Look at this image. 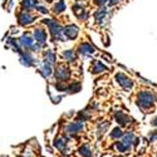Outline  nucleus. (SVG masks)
Listing matches in <instances>:
<instances>
[{"mask_svg":"<svg viewBox=\"0 0 157 157\" xmlns=\"http://www.w3.org/2000/svg\"><path fill=\"white\" fill-rule=\"evenodd\" d=\"M43 23L45 25H48V29H49V33L52 35V39L56 42H62L64 36H63V28L58 24V21L53 20V19H44Z\"/></svg>","mask_w":157,"mask_h":157,"instance_id":"f257e3e1","label":"nucleus"},{"mask_svg":"<svg viewBox=\"0 0 157 157\" xmlns=\"http://www.w3.org/2000/svg\"><path fill=\"white\" fill-rule=\"evenodd\" d=\"M153 102H155V97L148 90H142L137 96V104L141 109H147L152 107Z\"/></svg>","mask_w":157,"mask_h":157,"instance_id":"f03ea898","label":"nucleus"},{"mask_svg":"<svg viewBox=\"0 0 157 157\" xmlns=\"http://www.w3.org/2000/svg\"><path fill=\"white\" fill-rule=\"evenodd\" d=\"M19 56H20L19 62L24 65V67H33V65L36 64V59L33 57L32 52H29V50H23Z\"/></svg>","mask_w":157,"mask_h":157,"instance_id":"7ed1b4c3","label":"nucleus"},{"mask_svg":"<svg viewBox=\"0 0 157 157\" xmlns=\"http://www.w3.org/2000/svg\"><path fill=\"white\" fill-rule=\"evenodd\" d=\"M54 75H56V79L58 82H65L69 78V69L65 67V65H58L57 69L54 71Z\"/></svg>","mask_w":157,"mask_h":157,"instance_id":"20e7f679","label":"nucleus"},{"mask_svg":"<svg viewBox=\"0 0 157 157\" xmlns=\"http://www.w3.org/2000/svg\"><path fill=\"white\" fill-rule=\"evenodd\" d=\"M116 79H117V82L120 83V86H121L123 89H126V90H131V89H132V87H133L132 81H131L127 75H124L123 73L116 74Z\"/></svg>","mask_w":157,"mask_h":157,"instance_id":"39448f33","label":"nucleus"},{"mask_svg":"<svg viewBox=\"0 0 157 157\" xmlns=\"http://www.w3.org/2000/svg\"><path fill=\"white\" fill-rule=\"evenodd\" d=\"M34 17L30 14L29 11H20L18 15V23L21 25V27H27V25H30L34 21Z\"/></svg>","mask_w":157,"mask_h":157,"instance_id":"423d86ee","label":"nucleus"},{"mask_svg":"<svg viewBox=\"0 0 157 157\" xmlns=\"http://www.w3.org/2000/svg\"><path fill=\"white\" fill-rule=\"evenodd\" d=\"M78 34H79V28L74 24L67 25L65 28H63V35H65L68 39H71V40H74V39L78 36Z\"/></svg>","mask_w":157,"mask_h":157,"instance_id":"0eeeda50","label":"nucleus"},{"mask_svg":"<svg viewBox=\"0 0 157 157\" xmlns=\"http://www.w3.org/2000/svg\"><path fill=\"white\" fill-rule=\"evenodd\" d=\"M83 129V123L82 122H71L69 124H67V127H65V132H67L68 135H78L81 132V131Z\"/></svg>","mask_w":157,"mask_h":157,"instance_id":"6e6552de","label":"nucleus"},{"mask_svg":"<svg viewBox=\"0 0 157 157\" xmlns=\"http://www.w3.org/2000/svg\"><path fill=\"white\" fill-rule=\"evenodd\" d=\"M34 42H36L38 44H40V45H44L45 42H47V33L45 30H43L42 28H35L34 29Z\"/></svg>","mask_w":157,"mask_h":157,"instance_id":"1a4fd4ad","label":"nucleus"},{"mask_svg":"<svg viewBox=\"0 0 157 157\" xmlns=\"http://www.w3.org/2000/svg\"><path fill=\"white\" fill-rule=\"evenodd\" d=\"M18 42H19V44L21 45V48L27 49V50H29V49L33 47V44L35 43L34 39H33L30 35H28V34H23V35L18 39Z\"/></svg>","mask_w":157,"mask_h":157,"instance_id":"9d476101","label":"nucleus"},{"mask_svg":"<svg viewBox=\"0 0 157 157\" xmlns=\"http://www.w3.org/2000/svg\"><path fill=\"white\" fill-rule=\"evenodd\" d=\"M122 138V143L126 146V148H127V152H129L131 151V148H132V146H133V142H135V135L132 133V132H127V133H123V136L121 137Z\"/></svg>","mask_w":157,"mask_h":157,"instance_id":"9b49d317","label":"nucleus"},{"mask_svg":"<svg viewBox=\"0 0 157 157\" xmlns=\"http://www.w3.org/2000/svg\"><path fill=\"white\" fill-rule=\"evenodd\" d=\"M73 11H74V14L77 15L78 19H82V20H86L88 18V11L81 5V4H75L73 6Z\"/></svg>","mask_w":157,"mask_h":157,"instance_id":"f8f14e48","label":"nucleus"},{"mask_svg":"<svg viewBox=\"0 0 157 157\" xmlns=\"http://www.w3.org/2000/svg\"><path fill=\"white\" fill-rule=\"evenodd\" d=\"M114 118H116V122L118 124H121V126H127L128 123H131V118L127 114H124L123 112H121V111L116 112Z\"/></svg>","mask_w":157,"mask_h":157,"instance_id":"ddd939ff","label":"nucleus"},{"mask_svg":"<svg viewBox=\"0 0 157 157\" xmlns=\"http://www.w3.org/2000/svg\"><path fill=\"white\" fill-rule=\"evenodd\" d=\"M53 145L62 153H67V142H65V140L63 137H56L53 141Z\"/></svg>","mask_w":157,"mask_h":157,"instance_id":"4468645a","label":"nucleus"},{"mask_svg":"<svg viewBox=\"0 0 157 157\" xmlns=\"http://www.w3.org/2000/svg\"><path fill=\"white\" fill-rule=\"evenodd\" d=\"M36 5H39V0H21V11H32Z\"/></svg>","mask_w":157,"mask_h":157,"instance_id":"2eb2a0df","label":"nucleus"},{"mask_svg":"<svg viewBox=\"0 0 157 157\" xmlns=\"http://www.w3.org/2000/svg\"><path fill=\"white\" fill-rule=\"evenodd\" d=\"M78 52L83 56H87V54H93L96 52V49L88 43H82L79 47H78Z\"/></svg>","mask_w":157,"mask_h":157,"instance_id":"dca6fc26","label":"nucleus"},{"mask_svg":"<svg viewBox=\"0 0 157 157\" xmlns=\"http://www.w3.org/2000/svg\"><path fill=\"white\" fill-rule=\"evenodd\" d=\"M56 60H57L56 53H54L53 50L48 49L45 53H44V59H43V62H44V63H48V64H50V65H53V64H56Z\"/></svg>","mask_w":157,"mask_h":157,"instance_id":"f3484780","label":"nucleus"},{"mask_svg":"<svg viewBox=\"0 0 157 157\" xmlns=\"http://www.w3.org/2000/svg\"><path fill=\"white\" fill-rule=\"evenodd\" d=\"M39 72L42 73V75H43L44 78H48V77L52 75V73H53V68H52L50 64L43 62L42 65H40V69H39Z\"/></svg>","mask_w":157,"mask_h":157,"instance_id":"a211bd4d","label":"nucleus"},{"mask_svg":"<svg viewBox=\"0 0 157 157\" xmlns=\"http://www.w3.org/2000/svg\"><path fill=\"white\" fill-rule=\"evenodd\" d=\"M109 122L108 121H104V122H102V123H99L98 124V128H97V137L98 138H101L104 133L108 131V128H109Z\"/></svg>","mask_w":157,"mask_h":157,"instance_id":"6ab92c4d","label":"nucleus"},{"mask_svg":"<svg viewBox=\"0 0 157 157\" xmlns=\"http://www.w3.org/2000/svg\"><path fill=\"white\" fill-rule=\"evenodd\" d=\"M81 89H82V84H81V83H72V84L67 86V89H65V92L73 94V93H78Z\"/></svg>","mask_w":157,"mask_h":157,"instance_id":"aec40b11","label":"nucleus"},{"mask_svg":"<svg viewBox=\"0 0 157 157\" xmlns=\"http://www.w3.org/2000/svg\"><path fill=\"white\" fill-rule=\"evenodd\" d=\"M78 152H79V155L82 157H92V150H90V147L88 145L81 146L79 150H78Z\"/></svg>","mask_w":157,"mask_h":157,"instance_id":"412c9836","label":"nucleus"},{"mask_svg":"<svg viewBox=\"0 0 157 157\" xmlns=\"http://www.w3.org/2000/svg\"><path fill=\"white\" fill-rule=\"evenodd\" d=\"M64 10H65V3H64V0H58V3L53 8V11L56 13V14H60V13H63Z\"/></svg>","mask_w":157,"mask_h":157,"instance_id":"4be33fe9","label":"nucleus"},{"mask_svg":"<svg viewBox=\"0 0 157 157\" xmlns=\"http://www.w3.org/2000/svg\"><path fill=\"white\" fill-rule=\"evenodd\" d=\"M104 71H107V68H106V65H103L101 62H96L94 65H93V68H92V72H93L94 74L102 73V72H104Z\"/></svg>","mask_w":157,"mask_h":157,"instance_id":"5701e85b","label":"nucleus"},{"mask_svg":"<svg viewBox=\"0 0 157 157\" xmlns=\"http://www.w3.org/2000/svg\"><path fill=\"white\" fill-rule=\"evenodd\" d=\"M62 56L67 62H74L75 60V54H74L73 50H64Z\"/></svg>","mask_w":157,"mask_h":157,"instance_id":"b1692460","label":"nucleus"},{"mask_svg":"<svg viewBox=\"0 0 157 157\" xmlns=\"http://www.w3.org/2000/svg\"><path fill=\"white\" fill-rule=\"evenodd\" d=\"M106 17H107V10H104V9L98 10V11L96 13V14H94V18H96L97 23H102Z\"/></svg>","mask_w":157,"mask_h":157,"instance_id":"393cba45","label":"nucleus"},{"mask_svg":"<svg viewBox=\"0 0 157 157\" xmlns=\"http://www.w3.org/2000/svg\"><path fill=\"white\" fill-rule=\"evenodd\" d=\"M123 136V131L120 128V127H117V128H114L112 132H111V137L112 138H114V140H118V138H121Z\"/></svg>","mask_w":157,"mask_h":157,"instance_id":"a878e982","label":"nucleus"},{"mask_svg":"<svg viewBox=\"0 0 157 157\" xmlns=\"http://www.w3.org/2000/svg\"><path fill=\"white\" fill-rule=\"evenodd\" d=\"M89 120V113H87L86 111H82V112H79V114H78V118H77V121L78 122H86V121H88Z\"/></svg>","mask_w":157,"mask_h":157,"instance_id":"bb28decb","label":"nucleus"},{"mask_svg":"<svg viewBox=\"0 0 157 157\" xmlns=\"http://www.w3.org/2000/svg\"><path fill=\"white\" fill-rule=\"evenodd\" d=\"M114 148L118 151V152H121V153H124V152H127V148H126V146L123 145V143L121 142V141H117L116 143H114Z\"/></svg>","mask_w":157,"mask_h":157,"instance_id":"cd10ccee","label":"nucleus"},{"mask_svg":"<svg viewBox=\"0 0 157 157\" xmlns=\"http://www.w3.org/2000/svg\"><path fill=\"white\" fill-rule=\"evenodd\" d=\"M148 140H150V142H155L157 140V131H152L148 135Z\"/></svg>","mask_w":157,"mask_h":157,"instance_id":"c85d7f7f","label":"nucleus"},{"mask_svg":"<svg viewBox=\"0 0 157 157\" xmlns=\"http://www.w3.org/2000/svg\"><path fill=\"white\" fill-rule=\"evenodd\" d=\"M35 9H36L39 13H42V14H48V9L44 8V6H42V5H36Z\"/></svg>","mask_w":157,"mask_h":157,"instance_id":"c756f323","label":"nucleus"},{"mask_svg":"<svg viewBox=\"0 0 157 157\" xmlns=\"http://www.w3.org/2000/svg\"><path fill=\"white\" fill-rule=\"evenodd\" d=\"M94 2H96V4H97V5L102 6V5H104V4H106V3L108 2V0H94Z\"/></svg>","mask_w":157,"mask_h":157,"instance_id":"7c9ffc66","label":"nucleus"},{"mask_svg":"<svg viewBox=\"0 0 157 157\" xmlns=\"http://www.w3.org/2000/svg\"><path fill=\"white\" fill-rule=\"evenodd\" d=\"M117 3H118V0H109V2H108V5H109V6H112V5L117 4Z\"/></svg>","mask_w":157,"mask_h":157,"instance_id":"2f4dec72","label":"nucleus"},{"mask_svg":"<svg viewBox=\"0 0 157 157\" xmlns=\"http://www.w3.org/2000/svg\"><path fill=\"white\" fill-rule=\"evenodd\" d=\"M19 157H29V156H19Z\"/></svg>","mask_w":157,"mask_h":157,"instance_id":"473e14b6","label":"nucleus"},{"mask_svg":"<svg viewBox=\"0 0 157 157\" xmlns=\"http://www.w3.org/2000/svg\"><path fill=\"white\" fill-rule=\"evenodd\" d=\"M47 2H48V3H50V2H52V0H47Z\"/></svg>","mask_w":157,"mask_h":157,"instance_id":"72a5a7b5","label":"nucleus"}]
</instances>
